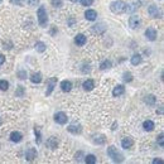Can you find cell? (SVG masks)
<instances>
[{
    "label": "cell",
    "instance_id": "cell-1",
    "mask_svg": "<svg viewBox=\"0 0 164 164\" xmlns=\"http://www.w3.org/2000/svg\"><path fill=\"white\" fill-rule=\"evenodd\" d=\"M110 10L114 14H123L127 10V5L123 0H117V2H114L110 4Z\"/></svg>",
    "mask_w": 164,
    "mask_h": 164
},
{
    "label": "cell",
    "instance_id": "cell-2",
    "mask_svg": "<svg viewBox=\"0 0 164 164\" xmlns=\"http://www.w3.org/2000/svg\"><path fill=\"white\" fill-rule=\"evenodd\" d=\"M108 155L110 156L111 160L114 163H121V162H124L123 154H121L120 152H117V149L114 146V145H111V146L108 148Z\"/></svg>",
    "mask_w": 164,
    "mask_h": 164
},
{
    "label": "cell",
    "instance_id": "cell-3",
    "mask_svg": "<svg viewBox=\"0 0 164 164\" xmlns=\"http://www.w3.org/2000/svg\"><path fill=\"white\" fill-rule=\"evenodd\" d=\"M37 17H38V23L42 28H46L48 24V15H47V10L44 6H39V9L37 11Z\"/></svg>",
    "mask_w": 164,
    "mask_h": 164
},
{
    "label": "cell",
    "instance_id": "cell-4",
    "mask_svg": "<svg viewBox=\"0 0 164 164\" xmlns=\"http://www.w3.org/2000/svg\"><path fill=\"white\" fill-rule=\"evenodd\" d=\"M57 77H51V78H48L47 80V92H46V95L47 96H49L53 92V90H54V87H56V85H57Z\"/></svg>",
    "mask_w": 164,
    "mask_h": 164
},
{
    "label": "cell",
    "instance_id": "cell-5",
    "mask_svg": "<svg viewBox=\"0 0 164 164\" xmlns=\"http://www.w3.org/2000/svg\"><path fill=\"white\" fill-rule=\"evenodd\" d=\"M54 120H56V123H57V124H59V125H65V124L67 123L68 117H67V115H66L65 112H57L56 115H54Z\"/></svg>",
    "mask_w": 164,
    "mask_h": 164
},
{
    "label": "cell",
    "instance_id": "cell-6",
    "mask_svg": "<svg viewBox=\"0 0 164 164\" xmlns=\"http://www.w3.org/2000/svg\"><path fill=\"white\" fill-rule=\"evenodd\" d=\"M35 158H37V150H35L34 148H29L25 152V159L28 162H33Z\"/></svg>",
    "mask_w": 164,
    "mask_h": 164
},
{
    "label": "cell",
    "instance_id": "cell-7",
    "mask_svg": "<svg viewBox=\"0 0 164 164\" xmlns=\"http://www.w3.org/2000/svg\"><path fill=\"white\" fill-rule=\"evenodd\" d=\"M140 19H139V17H137V15H133V17H130V19H129V25H130V28L131 29H137V28H139L140 27Z\"/></svg>",
    "mask_w": 164,
    "mask_h": 164
},
{
    "label": "cell",
    "instance_id": "cell-8",
    "mask_svg": "<svg viewBox=\"0 0 164 164\" xmlns=\"http://www.w3.org/2000/svg\"><path fill=\"white\" fill-rule=\"evenodd\" d=\"M145 37H146V39L148 40H155L156 39V31L154 29V28H148V29L145 31Z\"/></svg>",
    "mask_w": 164,
    "mask_h": 164
},
{
    "label": "cell",
    "instance_id": "cell-9",
    "mask_svg": "<svg viewBox=\"0 0 164 164\" xmlns=\"http://www.w3.org/2000/svg\"><path fill=\"white\" fill-rule=\"evenodd\" d=\"M148 13H149V15H150L152 18H160V13L158 10V8H156L155 5H150L148 8Z\"/></svg>",
    "mask_w": 164,
    "mask_h": 164
},
{
    "label": "cell",
    "instance_id": "cell-10",
    "mask_svg": "<svg viewBox=\"0 0 164 164\" xmlns=\"http://www.w3.org/2000/svg\"><path fill=\"white\" fill-rule=\"evenodd\" d=\"M124 92H125V87L123 86V85H117V86L112 90V96L114 97H119L121 95H124Z\"/></svg>",
    "mask_w": 164,
    "mask_h": 164
},
{
    "label": "cell",
    "instance_id": "cell-11",
    "mask_svg": "<svg viewBox=\"0 0 164 164\" xmlns=\"http://www.w3.org/2000/svg\"><path fill=\"white\" fill-rule=\"evenodd\" d=\"M86 42H87V38L85 37L83 34H77V35H76V38H75V43H76L77 46L82 47V46L86 44Z\"/></svg>",
    "mask_w": 164,
    "mask_h": 164
},
{
    "label": "cell",
    "instance_id": "cell-12",
    "mask_svg": "<svg viewBox=\"0 0 164 164\" xmlns=\"http://www.w3.org/2000/svg\"><path fill=\"white\" fill-rule=\"evenodd\" d=\"M22 139H23L22 133H19V131H13V133L10 134V140H11L13 143H20V141H22Z\"/></svg>",
    "mask_w": 164,
    "mask_h": 164
},
{
    "label": "cell",
    "instance_id": "cell-13",
    "mask_svg": "<svg viewBox=\"0 0 164 164\" xmlns=\"http://www.w3.org/2000/svg\"><path fill=\"white\" fill-rule=\"evenodd\" d=\"M61 90H62L63 92H69L71 90H72V82L67 81V80L62 81V82H61Z\"/></svg>",
    "mask_w": 164,
    "mask_h": 164
},
{
    "label": "cell",
    "instance_id": "cell-14",
    "mask_svg": "<svg viewBox=\"0 0 164 164\" xmlns=\"http://www.w3.org/2000/svg\"><path fill=\"white\" fill-rule=\"evenodd\" d=\"M143 127H144L145 131H153L154 127H155V124L152 120H145L144 123H143Z\"/></svg>",
    "mask_w": 164,
    "mask_h": 164
},
{
    "label": "cell",
    "instance_id": "cell-15",
    "mask_svg": "<svg viewBox=\"0 0 164 164\" xmlns=\"http://www.w3.org/2000/svg\"><path fill=\"white\" fill-rule=\"evenodd\" d=\"M82 87L85 91H91V90H94L95 87V82L94 80H86L83 83H82Z\"/></svg>",
    "mask_w": 164,
    "mask_h": 164
},
{
    "label": "cell",
    "instance_id": "cell-16",
    "mask_svg": "<svg viewBox=\"0 0 164 164\" xmlns=\"http://www.w3.org/2000/svg\"><path fill=\"white\" fill-rule=\"evenodd\" d=\"M85 18L92 22V20H95L97 18V13L95 10H92V9H88V10H86V13H85Z\"/></svg>",
    "mask_w": 164,
    "mask_h": 164
},
{
    "label": "cell",
    "instance_id": "cell-17",
    "mask_svg": "<svg viewBox=\"0 0 164 164\" xmlns=\"http://www.w3.org/2000/svg\"><path fill=\"white\" fill-rule=\"evenodd\" d=\"M105 31H106V27H105L104 23L96 24V25H94V28H92V32H94V33H97V34H102Z\"/></svg>",
    "mask_w": 164,
    "mask_h": 164
},
{
    "label": "cell",
    "instance_id": "cell-18",
    "mask_svg": "<svg viewBox=\"0 0 164 164\" xmlns=\"http://www.w3.org/2000/svg\"><path fill=\"white\" fill-rule=\"evenodd\" d=\"M31 81H32L33 83H40V82H42V73H40V72H34V73H32Z\"/></svg>",
    "mask_w": 164,
    "mask_h": 164
},
{
    "label": "cell",
    "instance_id": "cell-19",
    "mask_svg": "<svg viewBox=\"0 0 164 164\" xmlns=\"http://www.w3.org/2000/svg\"><path fill=\"white\" fill-rule=\"evenodd\" d=\"M57 145H58V140H57V138L52 137V138H49L47 140V146L48 148H51V149H56Z\"/></svg>",
    "mask_w": 164,
    "mask_h": 164
},
{
    "label": "cell",
    "instance_id": "cell-20",
    "mask_svg": "<svg viewBox=\"0 0 164 164\" xmlns=\"http://www.w3.org/2000/svg\"><path fill=\"white\" fill-rule=\"evenodd\" d=\"M67 130L72 134H80L82 131V127H81V125H71L67 127Z\"/></svg>",
    "mask_w": 164,
    "mask_h": 164
},
{
    "label": "cell",
    "instance_id": "cell-21",
    "mask_svg": "<svg viewBox=\"0 0 164 164\" xmlns=\"http://www.w3.org/2000/svg\"><path fill=\"white\" fill-rule=\"evenodd\" d=\"M133 144H134V141L130 138H125V139H123V141H121V145H123L124 149H130L133 146Z\"/></svg>",
    "mask_w": 164,
    "mask_h": 164
},
{
    "label": "cell",
    "instance_id": "cell-22",
    "mask_svg": "<svg viewBox=\"0 0 164 164\" xmlns=\"http://www.w3.org/2000/svg\"><path fill=\"white\" fill-rule=\"evenodd\" d=\"M96 162H97V159H96V156L94 154H88V155L85 156V163H87V164H95Z\"/></svg>",
    "mask_w": 164,
    "mask_h": 164
},
{
    "label": "cell",
    "instance_id": "cell-23",
    "mask_svg": "<svg viewBox=\"0 0 164 164\" xmlns=\"http://www.w3.org/2000/svg\"><path fill=\"white\" fill-rule=\"evenodd\" d=\"M140 63H141V56L140 54H134L131 57V65L138 66V65H140Z\"/></svg>",
    "mask_w": 164,
    "mask_h": 164
},
{
    "label": "cell",
    "instance_id": "cell-24",
    "mask_svg": "<svg viewBox=\"0 0 164 164\" xmlns=\"http://www.w3.org/2000/svg\"><path fill=\"white\" fill-rule=\"evenodd\" d=\"M35 49H37L39 53H43L47 49V47H46V44L43 43V42H37V43H35Z\"/></svg>",
    "mask_w": 164,
    "mask_h": 164
},
{
    "label": "cell",
    "instance_id": "cell-25",
    "mask_svg": "<svg viewBox=\"0 0 164 164\" xmlns=\"http://www.w3.org/2000/svg\"><path fill=\"white\" fill-rule=\"evenodd\" d=\"M155 101H156V98H155L154 95H149V96L145 97V104H148L149 106H154Z\"/></svg>",
    "mask_w": 164,
    "mask_h": 164
},
{
    "label": "cell",
    "instance_id": "cell-26",
    "mask_svg": "<svg viewBox=\"0 0 164 164\" xmlns=\"http://www.w3.org/2000/svg\"><path fill=\"white\" fill-rule=\"evenodd\" d=\"M111 66H112V65H111V62L106 59V61H104V62L101 63V65H100V69H102V71H105V69H109Z\"/></svg>",
    "mask_w": 164,
    "mask_h": 164
},
{
    "label": "cell",
    "instance_id": "cell-27",
    "mask_svg": "<svg viewBox=\"0 0 164 164\" xmlns=\"http://www.w3.org/2000/svg\"><path fill=\"white\" fill-rule=\"evenodd\" d=\"M9 88V82L6 80H0V90L2 91H6Z\"/></svg>",
    "mask_w": 164,
    "mask_h": 164
},
{
    "label": "cell",
    "instance_id": "cell-28",
    "mask_svg": "<svg viewBox=\"0 0 164 164\" xmlns=\"http://www.w3.org/2000/svg\"><path fill=\"white\" fill-rule=\"evenodd\" d=\"M15 96L17 97H23L24 96V87L23 86H19L18 90L15 91Z\"/></svg>",
    "mask_w": 164,
    "mask_h": 164
},
{
    "label": "cell",
    "instance_id": "cell-29",
    "mask_svg": "<svg viewBox=\"0 0 164 164\" xmlns=\"http://www.w3.org/2000/svg\"><path fill=\"white\" fill-rule=\"evenodd\" d=\"M51 4L54 6V8H61L63 5V2L62 0H51Z\"/></svg>",
    "mask_w": 164,
    "mask_h": 164
},
{
    "label": "cell",
    "instance_id": "cell-30",
    "mask_svg": "<svg viewBox=\"0 0 164 164\" xmlns=\"http://www.w3.org/2000/svg\"><path fill=\"white\" fill-rule=\"evenodd\" d=\"M34 133H35V141H37V144H40V141H42V138H40V131L35 127L34 129Z\"/></svg>",
    "mask_w": 164,
    "mask_h": 164
},
{
    "label": "cell",
    "instance_id": "cell-31",
    "mask_svg": "<svg viewBox=\"0 0 164 164\" xmlns=\"http://www.w3.org/2000/svg\"><path fill=\"white\" fill-rule=\"evenodd\" d=\"M123 76H124V81L125 82H131L133 81V75L130 72H125Z\"/></svg>",
    "mask_w": 164,
    "mask_h": 164
},
{
    "label": "cell",
    "instance_id": "cell-32",
    "mask_svg": "<svg viewBox=\"0 0 164 164\" xmlns=\"http://www.w3.org/2000/svg\"><path fill=\"white\" fill-rule=\"evenodd\" d=\"M17 76L20 78V80H25V78H27V72H25V71H18Z\"/></svg>",
    "mask_w": 164,
    "mask_h": 164
},
{
    "label": "cell",
    "instance_id": "cell-33",
    "mask_svg": "<svg viewBox=\"0 0 164 164\" xmlns=\"http://www.w3.org/2000/svg\"><path fill=\"white\" fill-rule=\"evenodd\" d=\"M80 2L83 6H90V5H92V3H94V0H80Z\"/></svg>",
    "mask_w": 164,
    "mask_h": 164
},
{
    "label": "cell",
    "instance_id": "cell-34",
    "mask_svg": "<svg viewBox=\"0 0 164 164\" xmlns=\"http://www.w3.org/2000/svg\"><path fill=\"white\" fill-rule=\"evenodd\" d=\"M27 3L29 6H37L38 3H39V0H27Z\"/></svg>",
    "mask_w": 164,
    "mask_h": 164
},
{
    "label": "cell",
    "instance_id": "cell-35",
    "mask_svg": "<svg viewBox=\"0 0 164 164\" xmlns=\"http://www.w3.org/2000/svg\"><path fill=\"white\" fill-rule=\"evenodd\" d=\"M10 3H11V4H17L18 6H23L24 0H10Z\"/></svg>",
    "mask_w": 164,
    "mask_h": 164
},
{
    "label": "cell",
    "instance_id": "cell-36",
    "mask_svg": "<svg viewBox=\"0 0 164 164\" xmlns=\"http://www.w3.org/2000/svg\"><path fill=\"white\" fill-rule=\"evenodd\" d=\"M158 143H159V145H160V146H163V145H164V135H163V134H160L159 137H158Z\"/></svg>",
    "mask_w": 164,
    "mask_h": 164
},
{
    "label": "cell",
    "instance_id": "cell-37",
    "mask_svg": "<svg viewBox=\"0 0 164 164\" xmlns=\"http://www.w3.org/2000/svg\"><path fill=\"white\" fill-rule=\"evenodd\" d=\"M4 62H5V57H4V54H0V66L4 65Z\"/></svg>",
    "mask_w": 164,
    "mask_h": 164
},
{
    "label": "cell",
    "instance_id": "cell-38",
    "mask_svg": "<svg viewBox=\"0 0 164 164\" xmlns=\"http://www.w3.org/2000/svg\"><path fill=\"white\" fill-rule=\"evenodd\" d=\"M162 163H163L162 159H154L153 160V164H162Z\"/></svg>",
    "mask_w": 164,
    "mask_h": 164
},
{
    "label": "cell",
    "instance_id": "cell-39",
    "mask_svg": "<svg viewBox=\"0 0 164 164\" xmlns=\"http://www.w3.org/2000/svg\"><path fill=\"white\" fill-rule=\"evenodd\" d=\"M75 24V19H69V27H73Z\"/></svg>",
    "mask_w": 164,
    "mask_h": 164
},
{
    "label": "cell",
    "instance_id": "cell-40",
    "mask_svg": "<svg viewBox=\"0 0 164 164\" xmlns=\"http://www.w3.org/2000/svg\"><path fill=\"white\" fill-rule=\"evenodd\" d=\"M116 129V123H114V125H112V127H111V130H115Z\"/></svg>",
    "mask_w": 164,
    "mask_h": 164
},
{
    "label": "cell",
    "instance_id": "cell-41",
    "mask_svg": "<svg viewBox=\"0 0 164 164\" xmlns=\"http://www.w3.org/2000/svg\"><path fill=\"white\" fill-rule=\"evenodd\" d=\"M69 2H72V3H77V2H80V0H69Z\"/></svg>",
    "mask_w": 164,
    "mask_h": 164
},
{
    "label": "cell",
    "instance_id": "cell-42",
    "mask_svg": "<svg viewBox=\"0 0 164 164\" xmlns=\"http://www.w3.org/2000/svg\"><path fill=\"white\" fill-rule=\"evenodd\" d=\"M0 3H2V0H0Z\"/></svg>",
    "mask_w": 164,
    "mask_h": 164
}]
</instances>
